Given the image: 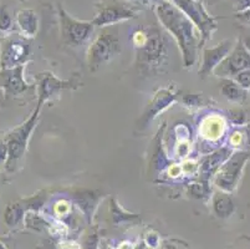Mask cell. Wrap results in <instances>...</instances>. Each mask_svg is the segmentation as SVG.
<instances>
[{"label":"cell","mask_w":250,"mask_h":249,"mask_svg":"<svg viewBox=\"0 0 250 249\" xmlns=\"http://www.w3.org/2000/svg\"><path fill=\"white\" fill-rule=\"evenodd\" d=\"M247 136H248V143H249V147H250V125L247 127Z\"/></svg>","instance_id":"cb8c5ba5"},{"label":"cell","mask_w":250,"mask_h":249,"mask_svg":"<svg viewBox=\"0 0 250 249\" xmlns=\"http://www.w3.org/2000/svg\"><path fill=\"white\" fill-rule=\"evenodd\" d=\"M243 45H244V47L250 54V36H248V38H245L244 40H243Z\"/></svg>","instance_id":"603a6c76"},{"label":"cell","mask_w":250,"mask_h":249,"mask_svg":"<svg viewBox=\"0 0 250 249\" xmlns=\"http://www.w3.org/2000/svg\"><path fill=\"white\" fill-rule=\"evenodd\" d=\"M231 1H233L234 8L240 13L250 9V0H231Z\"/></svg>","instance_id":"ffe728a7"},{"label":"cell","mask_w":250,"mask_h":249,"mask_svg":"<svg viewBox=\"0 0 250 249\" xmlns=\"http://www.w3.org/2000/svg\"><path fill=\"white\" fill-rule=\"evenodd\" d=\"M161 22L178 41L183 54L184 65L189 68L197 60L198 39L193 31V24L187 15L170 3H162L157 8Z\"/></svg>","instance_id":"6da1fadb"},{"label":"cell","mask_w":250,"mask_h":249,"mask_svg":"<svg viewBox=\"0 0 250 249\" xmlns=\"http://www.w3.org/2000/svg\"><path fill=\"white\" fill-rule=\"evenodd\" d=\"M248 158H249V155L247 152H238V154L234 155L220 170L217 177L218 186L226 192L233 191L238 181H239L242 170Z\"/></svg>","instance_id":"52a82bcc"},{"label":"cell","mask_w":250,"mask_h":249,"mask_svg":"<svg viewBox=\"0 0 250 249\" xmlns=\"http://www.w3.org/2000/svg\"><path fill=\"white\" fill-rule=\"evenodd\" d=\"M59 14L63 41L72 46L83 45L94 31V24L74 19L62 8H59Z\"/></svg>","instance_id":"277c9868"},{"label":"cell","mask_w":250,"mask_h":249,"mask_svg":"<svg viewBox=\"0 0 250 249\" xmlns=\"http://www.w3.org/2000/svg\"><path fill=\"white\" fill-rule=\"evenodd\" d=\"M233 80L235 82H238L242 88H244L245 90L247 89H250V68L248 70H244V71L236 74L235 76L233 77Z\"/></svg>","instance_id":"ac0fdd59"},{"label":"cell","mask_w":250,"mask_h":249,"mask_svg":"<svg viewBox=\"0 0 250 249\" xmlns=\"http://www.w3.org/2000/svg\"><path fill=\"white\" fill-rule=\"evenodd\" d=\"M231 47V41L230 40H224L220 43L218 46L212 47V49H207L203 52V64L199 70V75L202 77L208 76L212 71H214L217 66L222 63L224 59L227 58L230 52Z\"/></svg>","instance_id":"30bf717a"},{"label":"cell","mask_w":250,"mask_h":249,"mask_svg":"<svg viewBox=\"0 0 250 249\" xmlns=\"http://www.w3.org/2000/svg\"><path fill=\"white\" fill-rule=\"evenodd\" d=\"M11 25H13V20H11L8 11H6L5 6H3V8L0 9V30H9L11 27Z\"/></svg>","instance_id":"e0dca14e"},{"label":"cell","mask_w":250,"mask_h":249,"mask_svg":"<svg viewBox=\"0 0 250 249\" xmlns=\"http://www.w3.org/2000/svg\"><path fill=\"white\" fill-rule=\"evenodd\" d=\"M184 102L187 105H197L199 102V96L197 95H188V96H184Z\"/></svg>","instance_id":"44dd1931"},{"label":"cell","mask_w":250,"mask_h":249,"mask_svg":"<svg viewBox=\"0 0 250 249\" xmlns=\"http://www.w3.org/2000/svg\"><path fill=\"white\" fill-rule=\"evenodd\" d=\"M250 68V54L243 45V41H238V44L233 49L231 54H229L214 71L218 76H231Z\"/></svg>","instance_id":"8992f818"},{"label":"cell","mask_w":250,"mask_h":249,"mask_svg":"<svg viewBox=\"0 0 250 249\" xmlns=\"http://www.w3.org/2000/svg\"><path fill=\"white\" fill-rule=\"evenodd\" d=\"M22 71H24V65L8 68L3 72L4 89L6 95H19L25 90H28L29 85L24 81Z\"/></svg>","instance_id":"7c38bea8"},{"label":"cell","mask_w":250,"mask_h":249,"mask_svg":"<svg viewBox=\"0 0 250 249\" xmlns=\"http://www.w3.org/2000/svg\"><path fill=\"white\" fill-rule=\"evenodd\" d=\"M178 4L179 8L187 14V17L192 19L195 24L198 25L201 31L203 33L204 38L209 36L212 33V29H214L215 25L213 24L212 20L209 19L206 11L201 6V4L195 0H174Z\"/></svg>","instance_id":"9c48e42d"},{"label":"cell","mask_w":250,"mask_h":249,"mask_svg":"<svg viewBox=\"0 0 250 249\" xmlns=\"http://www.w3.org/2000/svg\"><path fill=\"white\" fill-rule=\"evenodd\" d=\"M214 211L222 218H228L234 211V202L227 193H218L213 201Z\"/></svg>","instance_id":"2e32d148"},{"label":"cell","mask_w":250,"mask_h":249,"mask_svg":"<svg viewBox=\"0 0 250 249\" xmlns=\"http://www.w3.org/2000/svg\"><path fill=\"white\" fill-rule=\"evenodd\" d=\"M18 25L20 27V31L25 36L35 35L39 29V20L36 17L35 11L31 9H22L18 13Z\"/></svg>","instance_id":"5bb4252c"},{"label":"cell","mask_w":250,"mask_h":249,"mask_svg":"<svg viewBox=\"0 0 250 249\" xmlns=\"http://www.w3.org/2000/svg\"><path fill=\"white\" fill-rule=\"evenodd\" d=\"M220 92L231 102H243L247 99V90L234 81L233 79H224L220 84Z\"/></svg>","instance_id":"9a60e30c"},{"label":"cell","mask_w":250,"mask_h":249,"mask_svg":"<svg viewBox=\"0 0 250 249\" xmlns=\"http://www.w3.org/2000/svg\"><path fill=\"white\" fill-rule=\"evenodd\" d=\"M40 75V85H39V105L42 107V105L46 101L47 99L52 97V96L58 95L61 90L63 89H70L74 85V81H61L60 79L54 76L51 72H42Z\"/></svg>","instance_id":"8fae6325"},{"label":"cell","mask_w":250,"mask_h":249,"mask_svg":"<svg viewBox=\"0 0 250 249\" xmlns=\"http://www.w3.org/2000/svg\"><path fill=\"white\" fill-rule=\"evenodd\" d=\"M141 39L137 43V66L145 74L157 72L168 59V41L157 29L136 33Z\"/></svg>","instance_id":"7a4b0ae2"},{"label":"cell","mask_w":250,"mask_h":249,"mask_svg":"<svg viewBox=\"0 0 250 249\" xmlns=\"http://www.w3.org/2000/svg\"><path fill=\"white\" fill-rule=\"evenodd\" d=\"M133 17V11L128 10L126 8H117V6H111V8H104L100 11V14L94 19L92 24L97 26H104V25H112L122 20L129 19Z\"/></svg>","instance_id":"4fadbf2b"},{"label":"cell","mask_w":250,"mask_h":249,"mask_svg":"<svg viewBox=\"0 0 250 249\" xmlns=\"http://www.w3.org/2000/svg\"><path fill=\"white\" fill-rule=\"evenodd\" d=\"M230 118L236 125H243L245 122V120H247V115H245L243 110H231Z\"/></svg>","instance_id":"d6986e66"},{"label":"cell","mask_w":250,"mask_h":249,"mask_svg":"<svg viewBox=\"0 0 250 249\" xmlns=\"http://www.w3.org/2000/svg\"><path fill=\"white\" fill-rule=\"evenodd\" d=\"M239 18L243 20L244 23H247V24L250 25V9H248V10L243 11V13L239 14Z\"/></svg>","instance_id":"7402d4cb"},{"label":"cell","mask_w":250,"mask_h":249,"mask_svg":"<svg viewBox=\"0 0 250 249\" xmlns=\"http://www.w3.org/2000/svg\"><path fill=\"white\" fill-rule=\"evenodd\" d=\"M40 106L36 107L35 113H33L30 118H29L24 125H21L20 127H18L17 130L11 132L10 136L8 138V166H10V163H14L15 161L20 158L24 154L26 145H28L29 136H30L31 131H33L34 126H35L36 120H38V113Z\"/></svg>","instance_id":"5b68a950"},{"label":"cell","mask_w":250,"mask_h":249,"mask_svg":"<svg viewBox=\"0 0 250 249\" xmlns=\"http://www.w3.org/2000/svg\"><path fill=\"white\" fill-rule=\"evenodd\" d=\"M30 54V44L25 39H8L1 50V64L4 68H13L24 64Z\"/></svg>","instance_id":"ba28073f"},{"label":"cell","mask_w":250,"mask_h":249,"mask_svg":"<svg viewBox=\"0 0 250 249\" xmlns=\"http://www.w3.org/2000/svg\"><path fill=\"white\" fill-rule=\"evenodd\" d=\"M121 52V43L116 27L104 29L92 43L88 50L90 70L95 71L104 64L110 63Z\"/></svg>","instance_id":"3957f363"}]
</instances>
